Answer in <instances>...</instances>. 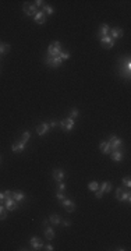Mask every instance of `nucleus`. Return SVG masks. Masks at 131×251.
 I'll list each match as a JSON object with an SVG mask.
<instances>
[{
    "label": "nucleus",
    "instance_id": "f257e3e1",
    "mask_svg": "<svg viewBox=\"0 0 131 251\" xmlns=\"http://www.w3.org/2000/svg\"><path fill=\"white\" fill-rule=\"evenodd\" d=\"M60 52H61V43L60 42H52L47 47V56H50V57H56V56L60 55Z\"/></svg>",
    "mask_w": 131,
    "mask_h": 251
},
{
    "label": "nucleus",
    "instance_id": "f03ea898",
    "mask_svg": "<svg viewBox=\"0 0 131 251\" xmlns=\"http://www.w3.org/2000/svg\"><path fill=\"white\" fill-rule=\"evenodd\" d=\"M63 60L60 59L59 56H56V57H50V56H46L45 57V63L47 66H50V67H60V64H61Z\"/></svg>",
    "mask_w": 131,
    "mask_h": 251
},
{
    "label": "nucleus",
    "instance_id": "7ed1b4c3",
    "mask_svg": "<svg viewBox=\"0 0 131 251\" xmlns=\"http://www.w3.org/2000/svg\"><path fill=\"white\" fill-rule=\"evenodd\" d=\"M22 11L25 13V16L31 17V16H35V14L38 13V10H36V6L35 4H31V3H25V4L22 6Z\"/></svg>",
    "mask_w": 131,
    "mask_h": 251
},
{
    "label": "nucleus",
    "instance_id": "20e7f679",
    "mask_svg": "<svg viewBox=\"0 0 131 251\" xmlns=\"http://www.w3.org/2000/svg\"><path fill=\"white\" fill-rule=\"evenodd\" d=\"M60 127L63 128L64 131H71L73 127H74V120L71 117H67V119H63L60 121Z\"/></svg>",
    "mask_w": 131,
    "mask_h": 251
},
{
    "label": "nucleus",
    "instance_id": "39448f33",
    "mask_svg": "<svg viewBox=\"0 0 131 251\" xmlns=\"http://www.w3.org/2000/svg\"><path fill=\"white\" fill-rule=\"evenodd\" d=\"M118 74L126 78V80H130V76H131V63H127L126 66H120V71Z\"/></svg>",
    "mask_w": 131,
    "mask_h": 251
},
{
    "label": "nucleus",
    "instance_id": "423d86ee",
    "mask_svg": "<svg viewBox=\"0 0 131 251\" xmlns=\"http://www.w3.org/2000/svg\"><path fill=\"white\" fill-rule=\"evenodd\" d=\"M109 144H110V147H112V151H117L120 147L123 145V141L121 140H118L116 135H110V138H109Z\"/></svg>",
    "mask_w": 131,
    "mask_h": 251
},
{
    "label": "nucleus",
    "instance_id": "0eeeda50",
    "mask_svg": "<svg viewBox=\"0 0 131 251\" xmlns=\"http://www.w3.org/2000/svg\"><path fill=\"white\" fill-rule=\"evenodd\" d=\"M4 204H6V209H9V211H16V209L18 208V202L14 200L13 197L6 198V200H4Z\"/></svg>",
    "mask_w": 131,
    "mask_h": 251
},
{
    "label": "nucleus",
    "instance_id": "6e6552de",
    "mask_svg": "<svg viewBox=\"0 0 131 251\" xmlns=\"http://www.w3.org/2000/svg\"><path fill=\"white\" fill-rule=\"evenodd\" d=\"M61 205H63V208L66 209L67 212H73V211L75 209V204H74L71 200H68V198L61 200Z\"/></svg>",
    "mask_w": 131,
    "mask_h": 251
},
{
    "label": "nucleus",
    "instance_id": "1a4fd4ad",
    "mask_svg": "<svg viewBox=\"0 0 131 251\" xmlns=\"http://www.w3.org/2000/svg\"><path fill=\"white\" fill-rule=\"evenodd\" d=\"M109 36L113 39V41H114V39L121 38V36H123V30H121V28H110Z\"/></svg>",
    "mask_w": 131,
    "mask_h": 251
},
{
    "label": "nucleus",
    "instance_id": "9d476101",
    "mask_svg": "<svg viewBox=\"0 0 131 251\" xmlns=\"http://www.w3.org/2000/svg\"><path fill=\"white\" fill-rule=\"evenodd\" d=\"M101 43L106 47V49H112V47L114 46V41L110 38L109 35H107V36H103V38H101Z\"/></svg>",
    "mask_w": 131,
    "mask_h": 251
},
{
    "label": "nucleus",
    "instance_id": "9b49d317",
    "mask_svg": "<svg viewBox=\"0 0 131 251\" xmlns=\"http://www.w3.org/2000/svg\"><path fill=\"white\" fill-rule=\"evenodd\" d=\"M30 244H31V247H32L34 250H41V248H43V247H45V244H43V243L41 241L38 237H32V238H31Z\"/></svg>",
    "mask_w": 131,
    "mask_h": 251
},
{
    "label": "nucleus",
    "instance_id": "f8f14e48",
    "mask_svg": "<svg viewBox=\"0 0 131 251\" xmlns=\"http://www.w3.org/2000/svg\"><path fill=\"white\" fill-rule=\"evenodd\" d=\"M52 176H53V179H55L57 183H60V181H63V179H64V172L61 170V169H55L53 173H52Z\"/></svg>",
    "mask_w": 131,
    "mask_h": 251
},
{
    "label": "nucleus",
    "instance_id": "ddd939ff",
    "mask_svg": "<svg viewBox=\"0 0 131 251\" xmlns=\"http://www.w3.org/2000/svg\"><path fill=\"white\" fill-rule=\"evenodd\" d=\"M34 20L36 24H45V22H46V16L43 14V11H38V13L34 16Z\"/></svg>",
    "mask_w": 131,
    "mask_h": 251
},
{
    "label": "nucleus",
    "instance_id": "4468645a",
    "mask_svg": "<svg viewBox=\"0 0 131 251\" xmlns=\"http://www.w3.org/2000/svg\"><path fill=\"white\" fill-rule=\"evenodd\" d=\"M109 31H110V27L107 25V24H102V25H101V28H99V32H98V35H99V38L107 36V35H109Z\"/></svg>",
    "mask_w": 131,
    "mask_h": 251
},
{
    "label": "nucleus",
    "instance_id": "2eb2a0df",
    "mask_svg": "<svg viewBox=\"0 0 131 251\" xmlns=\"http://www.w3.org/2000/svg\"><path fill=\"white\" fill-rule=\"evenodd\" d=\"M49 124H46V123H41L38 126V127H36V133H38L39 135H45V134H46L47 131H49Z\"/></svg>",
    "mask_w": 131,
    "mask_h": 251
},
{
    "label": "nucleus",
    "instance_id": "dca6fc26",
    "mask_svg": "<svg viewBox=\"0 0 131 251\" xmlns=\"http://www.w3.org/2000/svg\"><path fill=\"white\" fill-rule=\"evenodd\" d=\"M11 197H13L14 200L17 201V202H21V201L25 200V194L22 191H20V190H17V191H13L11 193Z\"/></svg>",
    "mask_w": 131,
    "mask_h": 251
},
{
    "label": "nucleus",
    "instance_id": "f3484780",
    "mask_svg": "<svg viewBox=\"0 0 131 251\" xmlns=\"http://www.w3.org/2000/svg\"><path fill=\"white\" fill-rule=\"evenodd\" d=\"M99 148H101V151L103 153H106V155L112 152V147H110V144L109 142H105V141H102L101 144H99Z\"/></svg>",
    "mask_w": 131,
    "mask_h": 251
},
{
    "label": "nucleus",
    "instance_id": "a211bd4d",
    "mask_svg": "<svg viewBox=\"0 0 131 251\" xmlns=\"http://www.w3.org/2000/svg\"><path fill=\"white\" fill-rule=\"evenodd\" d=\"M24 149H25V144H24V142H21V141H20V142H17V144H13V147H11V151H13V152H22V151H24Z\"/></svg>",
    "mask_w": 131,
    "mask_h": 251
},
{
    "label": "nucleus",
    "instance_id": "6ab92c4d",
    "mask_svg": "<svg viewBox=\"0 0 131 251\" xmlns=\"http://www.w3.org/2000/svg\"><path fill=\"white\" fill-rule=\"evenodd\" d=\"M45 237H46L47 240H53V238H55V230L52 229L50 226L45 227Z\"/></svg>",
    "mask_w": 131,
    "mask_h": 251
},
{
    "label": "nucleus",
    "instance_id": "aec40b11",
    "mask_svg": "<svg viewBox=\"0 0 131 251\" xmlns=\"http://www.w3.org/2000/svg\"><path fill=\"white\" fill-rule=\"evenodd\" d=\"M112 159H113L114 162H120L123 159V152H120V151H112Z\"/></svg>",
    "mask_w": 131,
    "mask_h": 251
},
{
    "label": "nucleus",
    "instance_id": "412c9836",
    "mask_svg": "<svg viewBox=\"0 0 131 251\" xmlns=\"http://www.w3.org/2000/svg\"><path fill=\"white\" fill-rule=\"evenodd\" d=\"M49 222H50L52 225H59L60 222H61V219H60V216L57 215V213H52L50 215V218H49Z\"/></svg>",
    "mask_w": 131,
    "mask_h": 251
},
{
    "label": "nucleus",
    "instance_id": "4be33fe9",
    "mask_svg": "<svg viewBox=\"0 0 131 251\" xmlns=\"http://www.w3.org/2000/svg\"><path fill=\"white\" fill-rule=\"evenodd\" d=\"M101 191L102 193H109V191H112V184H110L109 181H103V183H102V187H101Z\"/></svg>",
    "mask_w": 131,
    "mask_h": 251
},
{
    "label": "nucleus",
    "instance_id": "5701e85b",
    "mask_svg": "<svg viewBox=\"0 0 131 251\" xmlns=\"http://www.w3.org/2000/svg\"><path fill=\"white\" fill-rule=\"evenodd\" d=\"M10 50V45L9 43H0V55H4Z\"/></svg>",
    "mask_w": 131,
    "mask_h": 251
},
{
    "label": "nucleus",
    "instance_id": "b1692460",
    "mask_svg": "<svg viewBox=\"0 0 131 251\" xmlns=\"http://www.w3.org/2000/svg\"><path fill=\"white\" fill-rule=\"evenodd\" d=\"M43 14H45V16H52V14H53V9H52L50 6L45 4L43 6Z\"/></svg>",
    "mask_w": 131,
    "mask_h": 251
},
{
    "label": "nucleus",
    "instance_id": "393cba45",
    "mask_svg": "<svg viewBox=\"0 0 131 251\" xmlns=\"http://www.w3.org/2000/svg\"><path fill=\"white\" fill-rule=\"evenodd\" d=\"M121 201H127V202H130V201H131V193L130 191H124V193H123Z\"/></svg>",
    "mask_w": 131,
    "mask_h": 251
},
{
    "label": "nucleus",
    "instance_id": "a878e982",
    "mask_svg": "<svg viewBox=\"0 0 131 251\" xmlns=\"http://www.w3.org/2000/svg\"><path fill=\"white\" fill-rule=\"evenodd\" d=\"M88 188L92 190V191H96L98 188H99V184H98V181H92V183L88 184Z\"/></svg>",
    "mask_w": 131,
    "mask_h": 251
},
{
    "label": "nucleus",
    "instance_id": "bb28decb",
    "mask_svg": "<svg viewBox=\"0 0 131 251\" xmlns=\"http://www.w3.org/2000/svg\"><path fill=\"white\" fill-rule=\"evenodd\" d=\"M6 218H7V213H6V211H4V207L0 205V221H3Z\"/></svg>",
    "mask_w": 131,
    "mask_h": 251
},
{
    "label": "nucleus",
    "instance_id": "cd10ccee",
    "mask_svg": "<svg viewBox=\"0 0 131 251\" xmlns=\"http://www.w3.org/2000/svg\"><path fill=\"white\" fill-rule=\"evenodd\" d=\"M30 137H31V133L30 131H25L24 134H22V137H21V142H24V144H25L27 141L30 140Z\"/></svg>",
    "mask_w": 131,
    "mask_h": 251
},
{
    "label": "nucleus",
    "instance_id": "c85d7f7f",
    "mask_svg": "<svg viewBox=\"0 0 131 251\" xmlns=\"http://www.w3.org/2000/svg\"><path fill=\"white\" fill-rule=\"evenodd\" d=\"M123 193H124V191H123V188H121V187H118V188H117V190H116V198H117V200H118V201H121V197H123Z\"/></svg>",
    "mask_w": 131,
    "mask_h": 251
},
{
    "label": "nucleus",
    "instance_id": "c756f323",
    "mask_svg": "<svg viewBox=\"0 0 131 251\" xmlns=\"http://www.w3.org/2000/svg\"><path fill=\"white\" fill-rule=\"evenodd\" d=\"M59 57L61 60H67V59H70V53H68V52H60Z\"/></svg>",
    "mask_w": 131,
    "mask_h": 251
},
{
    "label": "nucleus",
    "instance_id": "7c9ffc66",
    "mask_svg": "<svg viewBox=\"0 0 131 251\" xmlns=\"http://www.w3.org/2000/svg\"><path fill=\"white\" fill-rule=\"evenodd\" d=\"M70 115H71L70 117H71V119H74V117H78V115H80V112H78V109H73Z\"/></svg>",
    "mask_w": 131,
    "mask_h": 251
},
{
    "label": "nucleus",
    "instance_id": "2f4dec72",
    "mask_svg": "<svg viewBox=\"0 0 131 251\" xmlns=\"http://www.w3.org/2000/svg\"><path fill=\"white\" fill-rule=\"evenodd\" d=\"M123 184H124V186H127V187H130V186H131L130 177H124V179H123Z\"/></svg>",
    "mask_w": 131,
    "mask_h": 251
},
{
    "label": "nucleus",
    "instance_id": "473e14b6",
    "mask_svg": "<svg viewBox=\"0 0 131 251\" xmlns=\"http://www.w3.org/2000/svg\"><path fill=\"white\" fill-rule=\"evenodd\" d=\"M64 190H66V184L60 181V183H59V191H60V193H63Z\"/></svg>",
    "mask_w": 131,
    "mask_h": 251
},
{
    "label": "nucleus",
    "instance_id": "72a5a7b5",
    "mask_svg": "<svg viewBox=\"0 0 131 251\" xmlns=\"http://www.w3.org/2000/svg\"><path fill=\"white\" fill-rule=\"evenodd\" d=\"M56 197H57V198H59L60 201H61V200H64V198H66V197H64V194H63V193H60V191H57V193H56Z\"/></svg>",
    "mask_w": 131,
    "mask_h": 251
},
{
    "label": "nucleus",
    "instance_id": "f704fd0d",
    "mask_svg": "<svg viewBox=\"0 0 131 251\" xmlns=\"http://www.w3.org/2000/svg\"><path fill=\"white\" fill-rule=\"evenodd\" d=\"M102 195H103V193H102L101 190H96V193H95V197H96V198H102Z\"/></svg>",
    "mask_w": 131,
    "mask_h": 251
},
{
    "label": "nucleus",
    "instance_id": "c9c22d12",
    "mask_svg": "<svg viewBox=\"0 0 131 251\" xmlns=\"http://www.w3.org/2000/svg\"><path fill=\"white\" fill-rule=\"evenodd\" d=\"M35 6H36V7H43V1L42 0H36V1H35Z\"/></svg>",
    "mask_w": 131,
    "mask_h": 251
},
{
    "label": "nucleus",
    "instance_id": "e433bc0d",
    "mask_svg": "<svg viewBox=\"0 0 131 251\" xmlns=\"http://www.w3.org/2000/svg\"><path fill=\"white\" fill-rule=\"evenodd\" d=\"M57 126H59V123H57V121H55V120H53V121H50V124H49V127H57Z\"/></svg>",
    "mask_w": 131,
    "mask_h": 251
},
{
    "label": "nucleus",
    "instance_id": "4c0bfd02",
    "mask_svg": "<svg viewBox=\"0 0 131 251\" xmlns=\"http://www.w3.org/2000/svg\"><path fill=\"white\" fill-rule=\"evenodd\" d=\"M10 197H11V191H9V190L4 191V200H6V198H10Z\"/></svg>",
    "mask_w": 131,
    "mask_h": 251
},
{
    "label": "nucleus",
    "instance_id": "58836bf2",
    "mask_svg": "<svg viewBox=\"0 0 131 251\" xmlns=\"http://www.w3.org/2000/svg\"><path fill=\"white\" fill-rule=\"evenodd\" d=\"M4 202V193H0V204Z\"/></svg>",
    "mask_w": 131,
    "mask_h": 251
},
{
    "label": "nucleus",
    "instance_id": "ea45409f",
    "mask_svg": "<svg viewBox=\"0 0 131 251\" xmlns=\"http://www.w3.org/2000/svg\"><path fill=\"white\" fill-rule=\"evenodd\" d=\"M45 248H46L47 251H52L53 250V246H52V244H47V246H45Z\"/></svg>",
    "mask_w": 131,
    "mask_h": 251
},
{
    "label": "nucleus",
    "instance_id": "a19ab883",
    "mask_svg": "<svg viewBox=\"0 0 131 251\" xmlns=\"http://www.w3.org/2000/svg\"><path fill=\"white\" fill-rule=\"evenodd\" d=\"M63 225L66 226V227H68V226L71 225V222H70V221H64V222H63Z\"/></svg>",
    "mask_w": 131,
    "mask_h": 251
},
{
    "label": "nucleus",
    "instance_id": "79ce46f5",
    "mask_svg": "<svg viewBox=\"0 0 131 251\" xmlns=\"http://www.w3.org/2000/svg\"><path fill=\"white\" fill-rule=\"evenodd\" d=\"M47 223H49V221H47V219H45V221H43V226H47Z\"/></svg>",
    "mask_w": 131,
    "mask_h": 251
},
{
    "label": "nucleus",
    "instance_id": "37998d69",
    "mask_svg": "<svg viewBox=\"0 0 131 251\" xmlns=\"http://www.w3.org/2000/svg\"><path fill=\"white\" fill-rule=\"evenodd\" d=\"M0 163H1V158H0Z\"/></svg>",
    "mask_w": 131,
    "mask_h": 251
}]
</instances>
